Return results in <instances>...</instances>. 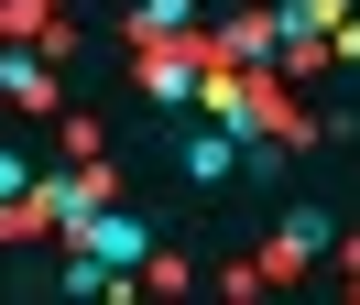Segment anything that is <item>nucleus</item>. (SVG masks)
I'll use <instances>...</instances> for the list:
<instances>
[{"mask_svg": "<svg viewBox=\"0 0 360 305\" xmlns=\"http://www.w3.org/2000/svg\"><path fill=\"white\" fill-rule=\"evenodd\" d=\"M66 240H77L88 261H110V273H142V261H153V229H142V218H120V207H98V196L77 207Z\"/></svg>", "mask_w": 360, "mask_h": 305, "instance_id": "nucleus-1", "label": "nucleus"}, {"mask_svg": "<svg viewBox=\"0 0 360 305\" xmlns=\"http://www.w3.org/2000/svg\"><path fill=\"white\" fill-rule=\"evenodd\" d=\"M240 142H251V120H219V131H186V142H175V164L197 174V186H229V174L251 164Z\"/></svg>", "mask_w": 360, "mask_h": 305, "instance_id": "nucleus-2", "label": "nucleus"}, {"mask_svg": "<svg viewBox=\"0 0 360 305\" xmlns=\"http://www.w3.org/2000/svg\"><path fill=\"white\" fill-rule=\"evenodd\" d=\"M142 98H153V109L197 98V44H175V33H153V44H142Z\"/></svg>", "mask_w": 360, "mask_h": 305, "instance_id": "nucleus-3", "label": "nucleus"}, {"mask_svg": "<svg viewBox=\"0 0 360 305\" xmlns=\"http://www.w3.org/2000/svg\"><path fill=\"white\" fill-rule=\"evenodd\" d=\"M328 251V207H284V240H273V273H306Z\"/></svg>", "mask_w": 360, "mask_h": 305, "instance_id": "nucleus-4", "label": "nucleus"}, {"mask_svg": "<svg viewBox=\"0 0 360 305\" xmlns=\"http://www.w3.org/2000/svg\"><path fill=\"white\" fill-rule=\"evenodd\" d=\"M0 87H11V109H55V77L33 55H0Z\"/></svg>", "mask_w": 360, "mask_h": 305, "instance_id": "nucleus-5", "label": "nucleus"}, {"mask_svg": "<svg viewBox=\"0 0 360 305\" xmlns=\"http://www.w3.org/2000/svg\"><path fill=\"white\" fill-rule=\"evenodd\" d=\"M186 11H197V0H142L131 33H142V44H153V33H186Z\"/></svg>", "mask_w": 360, "mask_h": 305, "instance_id": "nucleus-6", "label": "nucleus"}, {"mask_svg": "<svg viewBox=\"0 0 360 305\" xmlns=\"http://www.w3.org/2000/svg\"><path fill=\"white\" fill-rule=\"evenodd\" d=\"M22 186H33V164H22V152H0V207H11Z\"/></svg>", "mask_w": 360, "mask_h": 305, "instance_id": "nucleus-7", "label": "nucleus"}]
</instances>
